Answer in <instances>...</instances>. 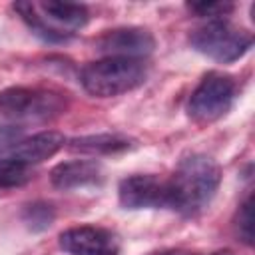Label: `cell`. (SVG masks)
Instances as JSON below:
<instances>
[{
	"mask_svg": "<svg viewBox=\"0 0 255 255\" xmlns=\"http://www.w3.org/2000/svg\"><path fill=\"white\" fill-rule=\"evenodd\" d=\"M54 219H56V211L46 201H34L22 209V221L30 231H44L54 223Z\"/></svg>",
	"mask_w": 255,
	"mask_h": 255,
	"instance_id": "obj_15",
	"label": "cell"
},
{
	"mask_svg": "<svg viewBox=\"0 0 255 255\" xmlns=\"http://www.w3.org/2000/svg\"><path fill=\"white\" fill-rule=\"evenodd\" d=\"M133 145H135V139L122 133H96V135H80L70 139L68 149L76 153H88V155H110V153L131 149Z\"/></svg>",
	"mask_w": 255,
	"mask_h": 255,
	"instance_id": "obj_12",
	"label": "cell"
},
{
	"mask_svg": "<svg viewBox=\"0 0 255 255\" xmlns=\"http://www.w3.org/2000/svg\"><path fill=\"white\" fill-rule=\"evenodd\" d=\"M219 183H221L219 165L203 153H191L179 161L173 175L167 179V189H169L167 207L177 211L179 215L193 217L211 203Z\"/></svg>",
	"mask_w": 255,
	"mask_h": 255,
	"instance_id": "obj_1",
	"label": "cell"
},
{
	"mask_svg": "<svg viewBox=\"0 0 255 255\" xmlns=\"http://www.w3.org/2000/svg\"><path fill=\"white\" fill-rule=\"evenodd\" d=\"M187 8L197 16H205L209 20H219L233 10V4H229V2H189Z\"/></svg>",
	"mask_w": 255,
	"mask_h": 255,
	"instance_id": "obj_17",
	"label": "cell"
},
{
	"mask_svg": "<svg viewBox=\"0 0 255 255\" xmlns=\"http://www.w3.org/2000/svg\"><path fill=\"white\" fill-rule=\"evenodd\" d=\"M34 177L30 165L14 159L0 157V187H22Z\"/></svg>",
	"mask_w": 255,
	"mask_h": 255,
	"instance_id": "obj_14",
	"label": "cell"
},
{
	"mask_svg": "<svg viewBox=\"0 0 255 255\" xmlns=\"http://www.w3.org/2000/svg\"><path fill=\"white\" fill-rule=\"evenodd\" d=\"M118 199L126 209H159L169 205L167 179L157 175H129L120 181Z\"/></svg>",
	"mask_w": 255,
	"mask_h": 255,
	"instance_id": "obj_6",
	"label": "cell"
},
{
	"mask_svg": "<svg viewBox=\"0 0 255 255\" xmlns=\"http://www.w3.org/2000/svg\"><path fill=\"white\" fill-rule=\"evenodd\" d=\"M24 139V129L18 126H0V151L14 149Z\"/></svg>",
	"mask_w": 255,
	"mask_h": 255,
	"instance_id": "obj_18",
	"label": "cell"
},
{
	"mask_svg": "<svg viewBox=\"0 0 255 255\" xmlns=\"http://www.w3.org/2000/svg\"><path fill=\"white\" fill-rule=\"evenodd\" d=\"M14 10L20 14V18L26 22V26H28V28L38 36V38H42L44 42L62 44V42L70 40L68 36H64V34H60V32L52 30L50 26H46V22L40 18V14H38V10H36V4H34V2H16V4H14Z\"/></svg>",
	"mask_w": 255,
	"mask_h": 255,
	"instance_id": "obj_13",
	"label": "cell"
},
{
	"mask_svg": "<svg viewBox=\"0 0 255 255\" xmlns=\"http://www.w3.org/2000/svg\"><path fill=\"white\" fill-rule=\"evenodd\" d=\"M155 48V38L145 28H116L104 32L98 42L96 50L106 56H120V58H143L151 54Z\"/></svg>",
	"mask_w": 255,
	"mask_h": 255,
	"instance_id": "obj_8",
	"label": "cell"
},
{
	"mask_svg": "<svg viewBox=\"0 0 255 255\" xmlns=\"http://www.w3.org/2000/svg\"><path fill=\"white\" fill-rule=\"evenodd\" d=\"M66 110L58 92L38 88H8L0 92V116L10 120H50Z\"/></svg>",
	"mask_w": 255,
	"mask_h": 255,
	"instance_id": "obj_5",
	"label": "cell"
},
{
	"mask_svg": "<svg viewBox=\"0 0 255 255\" xmlns=\"http://www.w3.org/2000/svg\"><path fill=\"white\" fill-rule=\"evenodd\" d=\"M235 98H237V82L233 80V76L217 70L207 72L189 98L187 104L189 118L201 126L213 124L233 108Z\"/></svg>",
	"mask_w": 255,
	"mask_h": 255,
	"instance_id": "obj_4",
	"label": "cell"
},
{
	"mask_svg": "<svg viewBox=\"0 0 255 255\" xmlns=\"http://www.w3.org/2000/svg\"><path fill=\"white\" fill-rule=\"evenodd\" d=\"M60 249L70 255H118L120 239L114 231L98 225L70 227L58 237Z\"/></svg>",
	"mask_w": 255,
	"mask_h": 255,
	"instance_id": "obj_7",
	"label": "cell"
},
{
	"mask_svg": "<svg viewBox=\"0 0 255 255\" xmlns=\"http://www.w3.org/2000/svg\"><path fill=\"white\" fill-rule=\"evenodd\" d=\"M64 143H66V137L60 131H54V129L40 131L30 137H24L10 151V157H14L26 165H34V163H40V161L56 155L64 147Z\"/></svg>",
	"mask_w": 255,
	"mask_h": 255,
	"instance_id": "obj_11",
	"label": "cell"
},
{
	"mask_svg": "<svg viewBox=\"0 0 255 255\" xmlns=\"http://www.w3.org/2000/svg\"><path fill=\"white\" fill-rule=\"evenodd\" d=\"M147 78V66L139 58L106 56L90 62L80 72L82 88L96 98H114L139 88Z\"/></svg>",
	"mask_w": 255,
	"mask_h": 255,
	"instance_id": "obj_2",
	"label": "cell"
},
{
	"mask_svg": "<svg viewBox=\"0 0 255 255\" xmlns=\"http://www.w3.org/2000/svg\"><path fill=\"white\" fill-rule=\"evenodd\" d=\"M211 255H235V253L229 251V249H223V251H215V253H211Z\"/></svg>",
	"mask_w": 255,
	"mask_h": 255,
	"instance_id": "obj_20",
	"label": "cell"
},
{
	"mask_svg": "<svg viewBox=\"0 0 255 255\" xmlns=\"http://www.w3.org/2000/svg\"><path fill=\"white\" fill-rule=\"evenodd\" d=\"M50 181L56 189L70 191L102 181V165L94 159L62 161L50 171Z\"/></svg>",
	"mask_w": 255,
	"mask_h": 255,
	"instance_id": "obj_10",
	"label": "cell"
},
{
	"mask_svg": "<svg viewBox=\"0 0 255 255\" xmlns=\"http://www.w3.org/2000/svg\"><path fill=\"white\" fill-rule=\"evenodd\" d=\"M36 10L40 14V18L46 22V26H50L52 30L64 34V36H72L74 30H80L88 24L90 12L84 4H74V2H56V0H48V2H34Z\"/></svg>",
	"mask_w": 255,
	"mask_h": 255,
	"instance_id": "obj_9",
	"label": "cell"
},
{
	"mask_svg": "<svg viewBox=\"0 0 255 255\" xmlns=\"http://www.w3.org/2000/svg\"><path fill=\"white\" fill-rule=\"evenodd\" d=\"M189 44L199 54L215 62L229 64L243 58L249 52L253 44V36L251 32L237 28L231 22L219 18V20H209L207 24L195 28L189 34Z\"/></svg>",
	"mask_w": 255,
	"mask_h": 255,
	"instance_id": "obj_3",
	"label": "cell"
},
{
	"mask_svg": "<svg viewBox=\"0 0 255 255\" xmlns=\"http://www.w3.org/2000/svg\"><path fill=\"white\" fill-rule=\"evenodd\" d=\"M253 199H251V195L241 203V207H239V211H237V223H235V227H237V235L243 239V243H247V245H251L253 243Z\"/></svg>",
	"mask_w": 255,
	"mask_h": 255,
	"instance_id": "obj_16",
	"label": "cell"
},
{
	"mask_svg": "<svg viewBox=\"0 0 255 255\" xmlns=\"http://www.w3.org/2000/svg\"><path fill=\"white\" fill-rule=\"evenodd\" d=\"M149 255H197V253H191L185 249H161V251H153Z\"/></svg>",
	"mask_w": 255,
	"mask_h": 255,
	"instance_id": "obj_19",
	"label": "cell"
}]
</instances>
